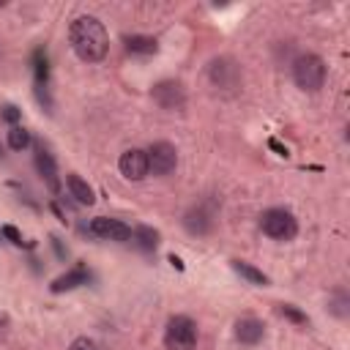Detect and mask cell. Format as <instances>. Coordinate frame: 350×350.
<instances>
[{"mask_svg": "<svg viewBox=\"0 0 350 350\" xmlns=\"http://www.w3.org/2000/svg\"><path fill=\"white\" fill-rule=\"evenodd\" d=\"M325 77H328V68H325V60L320 55L304 52L293 60V82H295L298 90L317 93L325 85Z\"/></svg>", "mask_w": 350, "mask_h": 350, "instance_id": "2", "label": "cell"}, {"mask_svg": "<svg viewBox=\"0 0 350 350\" xmlns=\"http://www.w3.org/2000/svg\"><path fill=\"white\" fill-rule=\"evenodd\" d=\"M260 227L273 241H293L298 235V219L287 208H268L260 216Z\"/></svg>", "mask_w": 350, "mask_h": 350, "instance_id": "4", "label": "cell"}, {"mask_svg": "<svg viewBox=\"0 0 350 350\" xmlns=\"http://www.w3.org/2000/svg\"><path fill=\"white\" fill-rule=\"evenodd\" d=\"M200 331L197 323L186 314H175L164 325V350H197Z\"/></svg>", "mask_w": 350, "mask_h": 350, "instance_id": "3", "label": "cell"}, {"mask_svg": "<svg viewBox=\"0 0 350 350\" xmlns=\"http://www.w3.org/2000/svg\"><path fill=\"white\" fill-rule=\"evenodd\" d=\"M126 49L129 52H139V55H150V52H156V38H150V36H129L126 38Z\"/></svg>", "mask_w": 350, "mask_h": 350, "instance_id": "17", "label": "cell"}, {"mask_svg": "<svg viewBox=\"0 0 350 350\" xmlns=\"http://www.w3.org/2000/svg\"><path fill=\"white\" fill-rule=\"evenodd\" d=\"M5 142L11 150H25V148H30V131L25 126H11L5 134Z\"/></svg>", "mask_w": 350, "mask_h": 350, "instance_id": "16", "label": "cell"}, {"mask_svg": "<svg viewBox=\"0 0 350 350\" xmlns=\"http://www.w3.org/2000/svg\"><path fill=\"white\" fill-rule=\"evenodd\" d=\"M3 5H5V0H0V8H3Z\"/></svg>", "mask_w": 350, "mask_h": 350, "instance_id": "24", "label": "cell"}, {"mask_svg": "<svg viewBox=\"0 0 350 350\" xmlns=\"http://www.w3.org/2000/svg\"><path fill=\"white\" fill-rule=\"evenodd\" d=\"M279 314H284V317H290L293 323H298V325H306V314H301L295 306H290V304H282L279 306Z\"/></svg>", "mask_w": 350, "mask_h": 350, "instance_id": "19", "label": "cell"}, {"mask_svg": "<svg viewBox=\"0 0 350 350\" xmlns=\"http://www.w3.org/2000/svg\"><path fill=\"white\" fill-rule=\"evenodd\" d=\"M230 265H232V271H235L241 279H246L249 284H254V287H268V276H265L260 268H254L252 262H243V260H232Z\"/></svg>", "mask_w": 350, "mask_h": 350, "instance_id": "15", "label": "cell"}, {"mask_svg": "<svg viewBox=\"0 0 350 350\" xmlns=\"http://www.w3.org/2000/svg\"><path fill=\"white\" fill-rule=\"evenodd\" d=\"M68 350H98V347H96V342H93L90 336H77V339L68 345Z\"/></svg>", "mask_w": 350, "mask_h": 350, "instance_id": "20", "label": "cell"}, {"mask_svg": "<svg viewBox=\"0 0 350 350\" xmlns=\"http://www.w3.org/2000/svg\"><path fill=\"white\" fill-rule=\"evenodd\" d=\"M79 284H88V271H85V268H71V271H66L63 276L52 279L49 290H52V293H68V290H77Z\"/></svg>", "mask_w": 350, "mask_h": 350, "instance_id": "14", "label": "cell"}, {"mask_svg": "<svg viewBox=\"0 0 350 350\" xmlns=\"http://www.w3.org/2000/svg\"><path fill=\"white\" fill-rule=\"evenodd\" d=\"M33 161H36V170H38V175H41V180L46 183V189H49V191H60V175H57V164H55L52 153H49L44 145H38V148H36Z\"/></svg>", "mask_w": 350, "mask_h": 350, "instance_id": "10", "label": "cell"}, {"mask_svg": "<svg viewBox=\"0 0 350 350\" xmlns=\"http://www.w3.org/2000/svg\"><path fill=\"white\" fill-rule=\"evenodd\" d=\"M131 235H137L139 238V243L145 246V249H153L156 243H159V232L156 230H150V227H139L137 232H131Z\"/></svg>", "mask_w": 350, "mask_h": 350, "instance_id": "18", "label": "cell"}, {"mask_svg": "<svg viewBox=\"0 0 350 350\" xmlns=\"http://www.w3.org/2000/svg\"><path fill=\"white\" fill-rule=\"evenodd\" d=\"M145 153H148V172H153L156 178H167L170 172H175V167H178V150H175L172 142L156 139V142H150V148Z\"/></svg>", "mask_w": 350, "mask_h": 350, "instance_id": "5", "label": "cell"}, {"mask_svg": "<svg viewBox=\"0 0 350 350\" xmlns=\"http://www.w3.org/2000/svg\"><path fill=\"white\" fill-rule=\"evenodd\" d=\"M68 44L82 63H98L107 57L109 36L104 22H98L90 14H82L68 25Z\"/></svg>", "mask_w": 350, "mask_h": 350, "instance_id": "1", "label": "cell"}, {"mask_svg": "<svg viewBox=\"0 0 350 350\" xmlns=\"http://www.w3.org/2000/svg\"><path fill=\"white\" fill-rule=\"evenodd\" d=\"M8 323H11V320H8V314H5V312H0V336L8 331Z\"/></svg>", "mask_w": 350, "mask_h": 350, "instance_id": "23", "label": "cell"}, {"mask_svg": "<svg viewBox=\"0 0 350 350\" xmlns=\"http://www.w3.org/2000/svg\"><path fill=\"white\" fill-rule=\"evenodd\" d=\"M66 189H68V194H71L79 205H93V202H96L93 186H90L82 175H77V172H68V175H66Z\"/></svg>", "mask_w": 350, "mask_h": 350, "instance_id": "12", "label": "cell"}, {"mask_svg": "<svg viewBox=\"0 0 350 350\" xmlns=\"http://www.w3.org/2000/svg\"><path fill=\"white\" fill-rule=\"evenodd\" d=\"M88 232L93 238L101 241H129L131 238V227L123 224L120 219H109V216H96L88 221Z\"/></svg>", "mask_w": 350, "mask_h": 350, "instance_id": "6", "label": "cell"}, {"mask_svg": "<svg viewBox=\"0 0 350 350\" xmlns=\"http://www.w3.org/2000/svg\"><path fill=\"white\" fill-rule=\"evenodd\" d=\"M118 170L126 180H142L148 175V153L142 148H129L118 159Z\"/></svg>", "mask_w": 350, "mask_h": 350, "instance_id": "8", "label": "cell"}, {"mask_svg": "<svg viewBox=\"0 0 350 350\" xmlns=\"http://www.w3.org/2000/svg\"><path fill=\"white\" fill-rule=\"evenodd\" d=\"M208 79H211L216 88L232 90V88H238V79H241V74H238V66H235L232 60H227V57H219V60H213V63L208 66Z\"/></svg>", "mask_w": 350, "mask_h": 350, "instance_id": "9", "label": "cell"}, {"mask_svg": "<svg viewBox=\"0 0 350 350\" xmlns=\"http://www.w3.org/2000/svg\"><path fill=\"white\" fill-rule=\"evenodd\" d=\"M150 96H153V101H156L161 109H170V112L183 109V104H186V90H183V85L175 82V79L159 82V85L150 90Z\"/></svg>", "mask_w": 350, "mask_h": 350, "instance_id": "7", "label": "cell"}, {"mask_svg": "<svg viewBox=\"0 0 350 350\" xmlns=\"http://www.w3.org/2000/svg\"><path fill=\"white\" fill-rule=\"evenodd\" d=\"M211 224H213V219H211V213H208L202 205H194V208L186 211V216H183V227H186L191 235H205V232L211 230Z\"/></svg>", "mask_w": 350, "mask_h": 350, "instance_id": "13", "label": "cell"}, {"mask_svg": "<svg viewBox=\"0 0 350 350\" xmlns=\"http://www.w3.org/2000/svg\"><path fill=\"white\" fill-rule=\"evenodd\" d=\"M3 235H5L14 246H22V243H25V241H22V232H19L16 227H11V224H5V227H3Z\"/></svg>", "mask_w": 350, "mask_h": 350, "instance_id": "21", "label": "cell"}, {"mask_svg": "<svg viewBox=\"0 0 350 350\" xmlns=\"http://www.w3.org/2000/svg\"><path fill=\"white\" fill-rule=\"evenodd\" d=\"M0 118H3V120H16V118H19V109H16V107H3Z\"/></svg>", "mask_w": 350, "mask_h": 350, "instance_id": "22", "label": "cell"}, {"mask_svg": "<svg viewBox=\"0 0 350 350\" xmlns=\"http://www.w3.org/2000/svg\"><path fill=\"white\" fill-rule=\"evenodd\" d=\"M232 336L241 342V345H257V342H262V336H265V325H262V320H257V317H238L235 320V325H232Z\"/></svg>", "mask_w": 350, "mask_h": 350, "instance_id": "11", "label": "cell"}]
</instances>
